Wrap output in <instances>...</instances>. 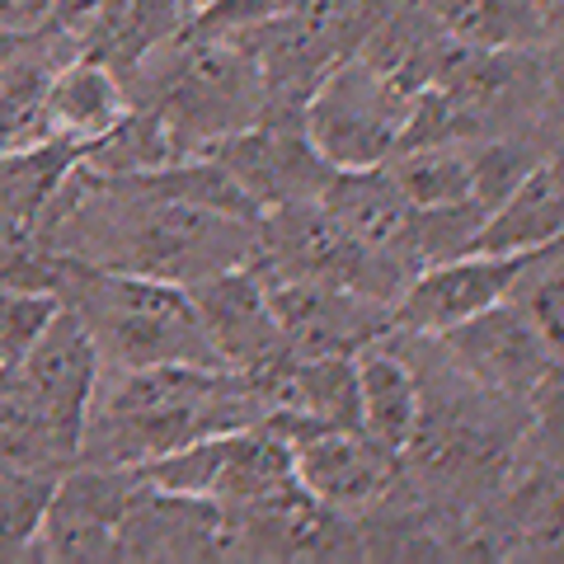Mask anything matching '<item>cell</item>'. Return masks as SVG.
I'll list each match as a JSON object with an SVG mask.
<instances>
[{
  "label": "cell",
  "instance_id": "cell-17",
  "mask_svg": "<svg viewBox=\"0 0 564 564\" xmlns=\"http://www.w3.org/2000/svg\"><path fill=\"white\" fill-rule=\"evenodd\" d=\"M128 109H132L128 85L104 62L70 52L47 90V137H62L85 155V147H95L104 132H113L128 118Z\"/></svg>",
  "mask_w": 564,
  "mask_h": 564
},
{
  "label": "cell",
  "instance_id": "cell-9",
  "mask_svg": "<svg viewBox=\"0 0 564 564\" xmlns=\"http://www.w3.org/2000/svg\"><path fill=\"white\" fill-rule=\"evenodd\" d=\"M207 155L231 174L240 193L259 212L321 198L334 174V165H325V155L311 147L302 113H292V109H269L250 128L212 141Z\"/></svg>",
  "mask_w": 564,
  "mask_h": 564
},
{
  "label": "cell",
  "instance_id": "cell-14",
  "mask_svg": "<svg viewBox=\"0 0 564 564\" xmlns=\"http://www.w3.org/2000/svg\"><path fill=\"white\" fill-rule=\"evenodd\" d=\"M113 560H231V518L203 494L137 485Z\"/></svg>",
  "mask_w": 564,
  "mask_h": 564
},
{
  "label": "cell",
  "instance_id": "cell-19",
  "mask_svg": "<svg viewBox=\"0 0 564 564\" xmlns=\"http://www.w3.org/2000/svg\"><path fill=\"white\" fill-rule=\"evenodd\" d=\"M70 47L57 33H29V43L0 66V151L47 137V90Z\"/></svg>",
  "mask_w": 564,
  "mask_h": 564
},
{
  "label": "cell",
  "instance_id": "cell-12",
  "mask_svg": "<svg viewBox=\"0 0 564 564\" xmlns=\"http://www.w3.org/2000/svg\"><path fill=\"white\" fill-rule=\"evenodd\" d=\"M278 329L296 358H325L339 352L352 358L381 334H391V306L344 288V282H311V278H263Z\"/></svg>",
  "mask_w": 564,
  "mask_h": 564
},
{
  "label": "cell",
  "instance_id": "cell-21",
  "mask_svg": "<svg viewBox=\"0 0 564 564\" xmlns=\"http://www.w3.org/2000/svg\"><path fill=\"white\" fill-rule=\"evenodd\" d=\"M414 212L470 203V141H433V147H400L381 161Z\"/></svg>",
  "mask_w": 564,
  "mask_h": 564
},
{
  "label": "cell",
  "instance_id": "cell-16",
  "mask_svg": "<svg viewBox=\"0 0 564 564\" xmlns=\"http://www.w3.org/2000/svg\"><path fill=\"white\" fill-rule=\"evenodd\" d=\"M352 377H358V429L381 452L404 456L423 410V377L414 358L395 334H381L352 352Z\"/></svg>",
  "mask_w": 564,
  "mask_h": 564
},
{
  "label": "cell",
  "instance_id": "cell-8",
  "mask_svg": "<svg viewBox=\"0 0 564 564\" xmlns=\"http://www.w3.org/2000/svg\"><path fill=\"white\" fill-rule=\"evenodd\" d=\"M137 485H141L137 466L70 462L57 475V485H52L39 541H33V560H57V564L113 560Z\"/></svg>",
  "mask_w": 564,
  "mask_h": 564
},
{
  "label": "cell",
  "instance_id": "cell-20",
  "mask_svg": "<svg viewBox=\"0 0 564 564\" xmlns=\"http://www.w3.org/2000/svg\"><path fill=\"white\" fill-rule=\"evenodd\" d=\"M76 165H80V147H70L62 137L0 151V217L39 231L52 203H57V193L76 174Z\"/></svg>",
  "mask_w": 564,
  "mask_h": 564
},
{
  "label": "cell",
  "instance_id": "cell-25",
  "mask_svg": "<svg viewBox=\"0 0 564 564\" xmlns=\"http://www.w3.org/2000/svg\"><path fill=\"white\" fill-rule=\"evenodd\" d=\"M52 20V0H0V24L20 29V33H39Z\"/></svg>",
  "mask_w": 564,
  "mask_h": 564
},
{
  "label": "cell",
  "instance_id": "cell-4",
  "mask_svg": "<svg viewBox=\"0 0 564 564\" xmlns=\"http://www.w3.org/2000/svg\"><path fill=\"white\" fill-rule=\"evenodd\" d=\"M128 99L161 118L180 155H198L212 141L250 128L269 109L263 70L240 39L180 29L155 47L128 80Z\"/></svg>",
  "mask_w": 564,
  "mask_h": 564
},
{
  "label": "cell",
  "instance_id": "cell-5",
  "mask_svg": "<svg viewBox=\"0 0 564 564\" xmlns=\"http://www.w3.org/2000/svg\"><path fill=\"white\" fill-rule=\"evenodd\" d=\"M410 104L414 90H404L395 76H386L362 52H348L311 85L302 104V128L311 147L325 155V165L367 170L381 165L400 147Z\"/></svg>",
  "mask_w": 564,
  "mask_h": 564
},
{
  "label": "cell",
  "instance_id": "cell-26",
  "mask_svg": "<svg viewBox=\"0 0 564 564\" xmlns=\"http://www.w3.org/2000/svg\"><path fill=\"white\" fill-rule=\"evenodd\" d=\"M29 43V33H20V29H6V24H0V66H6L10 57H14V52H20Z\"/></svg>",
  "mask_w": 564,
  "mask_h": 564
},
{
  "label": "cell",
  "instance_id": "cell-18",
  "mask_svg": "<svg viewBox=\"0 0 564 564\" xmlns=\"http://www.w3.org/2000/svg\"><path fill=\"white\" fill-rule=\"evenodd\" d=\"M560 231H564V174H560V155H551L499 207L485 212L470 250L532 254V250H545V245H560Z\"/></svg>",
  "mask_w": 564,
  "mask_h": 564
},
{
  "label": "cell",
  "instance_id": "cell-1",
  "mask_svg": "<svg viewBox=\"0 0 564 564\" xmlns=\"http://www.w3.org/2000/svg\"><path fill=\"white\" fill-rule=\"evenodd\" d=\"M39 240L47 254L161 278L174 288H193L254 259V221L165 198L128 174H90L80 165L43 217Z\"/></svg>",
  "mask_w": 564,
  "mask_h": 564
},
{
  "label": "cell",
  "instance_id": "cell-11",
  "mask_svg": "<svg viewBox=\"0 0 564 564\" xmlns=\"http://www.w3.org/2000/svg\"><path fill=\"white\" fill-rule=\"evenodd\" d=\"M292 443V470L315 503L344 518L381 508L395 494L400 456L381 452L362 429H278Z\"/></svg>",
  "mask_w": 564,
  "mask_h": 564
},
{
  "label": "cell",
  "instance_id": "cell-24",
  "mask_svg": "<svg viewBox=\"0 0 564 564\" xmlns=\"http://www.w3.org/2000/svg\"><path fill=\"white\" fill-rule=\"evenodd\" d=\"M57 292L0 282V367H20L24 352L39 344V334L57 315Z\"/></svg>",
  "mask_w": 564,
  "mask_h": 564
},
{
  "label": "cell",
  "instance_id": "cell-13",
  "mask_svg": "<svg viewBox=\"0 0 564 564\" xmlns=\"http://www.w3.org/2000/svg\"><path fill=\"white\" fill-rule=\"evenodd\" d=\"M522 263H527V254H480V250L423 263V269L404 282V292L395 296L391 329L443 334L452 325L470 321V315H480L485 306L503 302Z\"/></svg>",
  "mask_w": 564,
  "mask_h": 564
},
{
  "label": "cell",
  "instance_id": "cell-3",
  "mask_svg": "<svg viewBox=\"0 0 564 564\" xmlns=\"http://www.w3.org/2000/svg\"><path fill=\"white\" fill-rule=\"evenodd\" d=\"M47 288L90 334L99 372L155 362L221 367L198 325V311L188 302V288L141 273L95 269V263H76L62 254H52Z\"/></svg>",
  "mask_w": 564,
  "mask_h": 564
},
{
  "label": "cell",
  "instance_id": "cell-27",
  "mask_svg": "<svg viewBox=\"0 0 564 564\" xmlns=\"http://www.w3.org/2000/svg\"><path fill=\"white\" fill-rule=\"evenodd\" d=\"M180 6H184V10H198V6H203V0H180Z\"/></svg>",
  "mask_w": 564,
  "mask_h": 564
},
{
  "label": "cell",
  "instance_id": "cell-10",
  "mask_svg": "<svg viewBox=\"0 0 564 564\" xmlns=\"http://www.w3.org/2000/svg\"><path fill=\"white\" fill-rule=\"evenodd\" d=\"M188 302L198 311V325L226 372L259 377L288 358V339H282L269 302V282L254 263H236V269L193 282Z\"/></svg>",
  "mask_w": 564,
  "mask_h": 564
},
{
  "label": "cell",
  "instance_id": "cell-6",
  "mask_svg": "<svg viewBox=\"0 0 564 564\" xmlns=\"http://www.w3.org/2000/svg\"><path fill=\"white\" fill-rule=\"evenodd\" d=\"M14 386H20L33 419H39V429L47 433L52 452L70 466L80 452L85 414H90V400L99 386V352L85 325L66 306H57V315L39 334V344L20 358Z\"/></svg>",
  "mask_w": 564,
  "mask_h": 564
},
{
  "label": "cell",
  "instance_id": "cell-15",
  "mask_svg": "<svg viewBox=\"0 0 564 564\" xmlns=\"http://www.w3.org/2000/svg\"><path fill=\"white\" fill-rule=\"evenodd\" d=\"M321 207L339 221V231L358 245L367 259L381 263V269L400 282V288L419 273V259L410 245L414 207L400 198V188L391 184V174L381 165L334 170L321 193Z\"/></svg>",
  "mask_w": 564,
  "mask_h": 564
},
{
  "label": "cell",
  "instance_id": "cell-22",
  "mask_svg": "<svg viewBox=\"0 0 564 564\" xmlns=\"http://www.w3.org/2000/svg\"><path fill=\"white\" fill-rule=\"evenodd\" d=\"M62 470L0 466V560H33V541Z\"/></svg>",
  "mask_w": 564,
  "mask_h": 564
},
{
  "label": "cell",
  "instance_id": "cell-23",
  "mask_svg": "<svg viewBox=\"0 0 564 564\" xmlns=\"http://www.w3.org/2000/svg\"><path fill=\"white\" fill-rule=\"evenodd\" d=\"M508 302H513L527 321L541 329V339L560 348L564 344V288H560V245H545V250L527 254V263L518 269L513 288H508Z\"/></svg>",
  "mask_w": 564,
  "mask_h": 564
},
{
  "label": "cell",
  "instance_id": "cell-7",
  "mask_svg": "<svg viewBox=\"0 0 564 564\" xmlns=\"http://www.w3.org/2000/svg\"><path fill=\"white\" fill-rule=\"evenodd\" d=\"M429 339L466 381L508 400H532L545 381L560 377V348L545 344L541 329L508 296Z\"/></svg>",
  "mask_w": 564,
  "mask_h": 564
},
{
  "label": "cell",
  "instance_id": "cell-2",
  "mask_svg": "<svg viewBox=\"0 0 564 564\" xmlns=\"http://www.w3.org/2000/svg\"><path fill=\"white\" fill-rule=\"evenodd\" d=\"M269 410L250 377L226 367L155 362L99 372L76 462L141 466L212 433L263 423Z\"/></svg>",
  "mask_w": 564,
  "mask_h": 564
}]
</instances>
